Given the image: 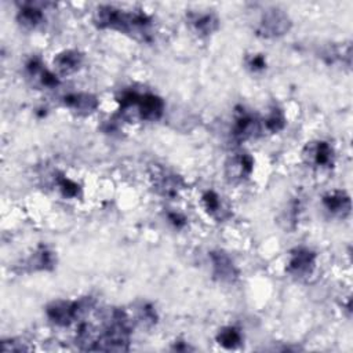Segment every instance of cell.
Wrapping results in <instances>:
<instances>
[{
	"instance_id": "cell-1",
	"label": "cell",
	"mask_w": 353,
	"mask_h": 353,
	"mask_svg": "<svg viewBox=\"0 0 353 353\" xmlns=\"http://www.w3.org/2000/svg\"><path fill=\"white\" fill-rule=\"evenodd\" d=\"M92 307V302L90 298L80 301H65L58 299L52 301L46 307V314L51 323L59 327L70 325L80 316L87 313Z\"/></svg>"
},
{
	"instance_id": "cell-2",
	"label": "cell",
	"mask_w": 353,
	"mask_h": 353,
	"mask_svg": "<svg viewBox=\"0 0 353 353\" xmlns=\"http://www.w3.org/2000/svg\"><path fill=\"white\" fill-rule=\"evenodd\" d=\"M163 113L164 101L152 92H139L135 103L131 108L120 112V114L127 120L138 117L146 121H156L163 116Z\"/></svg>"
},
{
	"instance_id": "cell-3",
	"label": "cell",
	"mask_w": 353,
	"mask_h": 353,
	"mask_svg": "<svg viewBox=\"0 0 353 353\" xmlns=\"http://www.w3.org/2000/svg\"><path fill=\"white\" fill-rule=\"evenodd\" d=\"M291 25L290 17L283 10L270 8L262 14L255 30L261 37L274 39L284 36L291 29Z\"/></svg>"
},
{
	"instance_id": "cell-4",
	"label": "cell",
	"mask_w": 353,
	"mask_h": 353,
	"mask_svg": "<svg viewBox=\"0 0 353 353\" xmlns=\"http://www.w3.org/2000/svg\"><path fill=\"white\" fill-rule=\"evenodd\" d=\"M152 185L156 192L164 197H175L183 189V179L172 171L154 167L150 172Z\"/></svg>"
},
{
	"instance_id": "cell-5",
	"label": "cell",
	"mask_w": 353,
	"mask_h": 353,
	"mask_svg": "<svg viewBox=\"0 0 353 353\" xmlns=\"http://www.w3.org/2000/svg\"><path fill=\"white\" fill-rule=\"evenodd\" d=\"M316 252L307 247H295L290 252L287 272L295 277L309 276L316 266Z\"/></svg>"
},
{
	"instance_id": "cell-6",
	"label": "cell",
	"mask_w": 353,
	"mask_h": 353,
	"mask_svg": "<svg viewBox=\"0 0 353 353\" xmlns=\"http://www.w3.org/2000/svg\"><path fill=\"white\" fill-rule=\"evenodd\" d=\"M210 261L212 265V274L222 283H233L239 277V269L233 259L222 250L210 252Z\"/></svg>"
},
{
	"instance_id": "cell-7",
	"label": "cell",
	"mask_w": 353,
	"mask_h": 353,
	"mask_svg": "<svg viewBox=\"0 0 353 353\" xmlns=\"http://www.w3.org/2000/svg\"><path fill=\"white\" fill-rule=\"evenodd\" d=\"M302 157L312 167H330L334 161V149L325 141H314L305 146Z\"/></svg>"
},
{
	"instance_id": "cell-8",
	"label": "cell",
	"mask_w": 353,
	"mask_h": 353,
	"mask_svg": "<svg viewBox=\"0 0 353 353\" xmlns=\"http://www.w3.org/2000/svg\"><path fill=\"white\" fill-rule=\"evenodd\" d=\"M254 170V159L248 153H239L232 156L225 164L226 178L232 182H241L247 179Z\"/></svg>"
},
{
	"instance_id": "cell-9",
	"label": "cell",
	"mask_w": 353,
	"mask_h": 353,
	"mask_svg": "<svg viewBox=\"0 0 353 353\" xmlns=\"http://www.w3.org/2000/svg\"><path fill=\"white\" fill-rule=\"evenodd\" d=\"M233 137L237 141H247L261 132V121L244 109L236 114L233 125Z\"/></svg>"
},
{
	"instance_id": "cell-10",
	"label": "cell",
	"mask_w": 353,
	"mask_h": 353,
	"mask_svg": "<svg viewBox=\"0 0 353 353\" xmlns=\"http://www.w3.org/2000/svg\"><path fill=\"white\" fill-rule=\"evenodd\" d=\"M188 25L199 36H210L219 28V19L212 12L190 11L186 14Z\"/></svg>"
},
{
	"instance_id": "cell-11",
	"label": "cell",
	"mask_w": 353,
	"mask_h": 353,
	"mask_svg": "<svg viewBox=\"0 0 353 353\" xmlns=\"http://www.w3.org/2000/svg\"><path fill=\"white\" fill-rule=\"evenodd\" d=\"M63 103L66 108H69L72 112L87 116L97 110L99 102L98 98L88 92H73L63 97Z\"/></svg>"
},
{
	"instance_id": "cell-12",
	"label": "cell",
	"mask_w": 353,
	"mask_h": 353,
	"mask_svg": "<svg viewBox=\"0 0 353 353\" xmlns=\"http://www.w3.org/2000/svg\"><path fill=\"white\" fill-rule=\"evenodd\" d=\"M25 69H26V74L29 76V79H32L34 83H37L41 87L55 88L59 84L58 77L52 72L46 69L39 58H30L26 62Z\"/></svg>"
},
{
	"instance_id": "cell-13",
	"label": "cell",
	"mask_w": 353,
	"mask_h": 353,
	"mask_svg": "<svg viewBox=\"0 0 353 353\" xmlns=\"http://www.w3.org/2000/svg\"><path fill=\"white\" fill-rule=\"evenodd\" d=\"M323 204L332 215L345 218L350 214L352 201L345 190H332L323 196Z\"/></svg>"
},
{
	"instance_id": "cell-14",
	"label": "cell",
	"mask_w": 353,
	"mask_h": 353,
	"mask_svg": "<svg viewBox=\"0 0 353 353\" xmlns=\"http://www.w3.org/2000/svg\"><path fill=\"white\" fill-rule=\"evenodd\" d=\"M201 203H203L205 212L218 222L225 221L232 215L230 208L226 205V203L222 200V197L218 193H215L214 190H207L201 196Z\"/></svg>"
},
{
	"instance_id": "cell-15",
	"label": "cell",
	"mask_w": 353,
	"mask_h": 353,
	"mask_svg": "<svg viewBox=\"0 0 353 353\" xmlns=\"http://www.w3.org/2000/svg\"><path fill=\"white\" fill-rule=\"evenodd\" d=\"M83 54L77 50H63L54 58V66L61 74H72L83 65Z\"/></svg>"
},
{
	"instance_id": "cell-16",
	"label": "cell",
	"mask_w": 353,
	"mask_h": 353,
	"mask_svg": "<svg viewBox=\"0 0 353 353\" xmlns=\"http://www.w3.org/2000/svg\"><path fill=\"white\" fill-rule=\"evenodd\" d=\"M17 21L26 29H34L44 21L43 8L33 3H23L18 10Z\"/></svg>"
},
{
	"instance_id": "cell-17",
	"label": "cell",
	"mask_w": 353,
	"mask_h": 353,
	"mask_svg": "<svg viewBox=\"0 0 353 353\" xmlns=\"http://www.w3.org/2000/svg\"><path fill=\"white\" fill-rule=\"evenodd\" d=\"M121 10L109 4L98 6L94 12V23L99 29H117Z\"/></svg>"
},
{
	"instance_id": "cell-18",
	"label": "cell",
	"mask_w": 353,
	"mask_h": 353,
	"mask_svg": "<svg viewBox=\"0 0 353 353\" xmlns=\"http://www.w3.org/2000/svg\"><path fill=\"white\" fill-rule=\"evenodd\" d=\"M29 270H51L55 266V255L46 245H40L26 261Z\"/></svg>"
},
{
	"instance_id": "cell-19",
	"label": "cell",
	"mask_w": 353,
	"mask_h": 353,
	"mask_svg": "<svg viewBox=\"0 0 353 353\" xmlns=\"http://www.w3.org/2000/svg\"><path fill=\"white\" fill-rule=\"evenodd\" d=\"M216 342L225 349H236L243 342V335L240 330L234 325L223 327L216 334Z\"/></svg>"
},
{
	"instance_id": "cell-20",
	"label": "cell",
	"mask_w": 353,
	"mask_h": 353,
	"mask_svg": "<svg viewBox=\"0 0 353 353\" xmlns=\"http://www.w3.org/2000/svg\"><path fill=\"white\" fill-rule=\"evenodd\" d=\"M285 124H287V120H285L284 112L277 106H273L268 113V116L263 119V127L270 134L280 132L281 130H284Z\"/></svg>"
},
{
	"instance_id": "cell-21",
	"label": "cell",
	"mask_w": 353,
	"mask_h": 353,
	"mask_svg": "<svg viewBox=\"0 0 353 353\" xmlns=\"http://www.w3.org/2000/svg\"><path fill=\"white\" fill-rule=\"evenodd\" d=\"M159 320V314L156 312V309L148 303V302H142L135 307V323H138L142 327H152L157 323Z\"/></svg>"
},
{
	"instance_id": "cell-22",
	"label": "cell",
	"mask_w": 353,
	"mask_h": 353,
	"mask_svg": "<svg viewBox=\"0 0 353 353\" xmlns=\"http://www.w3.org/2000/svg\"><path fill=\"white\" fill-rule=\"evenodd\" d=\"M57 185H58V189H59V192L62 193L63 197L74 199L80 194V186L74 181H72V179L63 176V175L57 178Z\"/></svg>"
},
{
	"instance_id": "cell-23",
	"label": "cell",
	"mask_w": 353,
	"mask_h": 353,
	"mask_svg": "<svg viewBox=\"0 0 353 353\" xmlns=\"http://www.w3.org/2000/svg\"><path fill=\"white\" fill-rule=\"evenodd\" d=\"M245 65L252 72H261L266 68V58L262 54H252L247 57Z\"/></svg>"
},
{
	"instance_id": "cell-24",
	"label": "cell",
	"mask_w": 353,
	"mask_h": 353,
	"mask_svg": "<svg viewBox=\"0 0 353 353\" xmlns=\"http://www.w3.org/2000/svg\"><path fill=\"white\" fill-rule=\"evenodd\" d=\"M1 350L3 352H22V350H29V347L23 342H19L15 339H3Z\"/></svg>"
},
{
	"instance_id": "cell-25",
	"label": "cell",
	"mask_w": 353,
	"mask_h": 353,
	"mask_svg": "<svg viewBox=\"0 0 353 353\" xmlns=\"http://www.w3.org/2000/svg\"><path fill=\"white\" fill-rule=\"evenodd\" d=\"M167 218H168V221H170L175 228H178V229H181V228H183V226L186 225V218H185L182 214H179V212H175V211L168 212Z\"/></svg>"
}]
</instances>
